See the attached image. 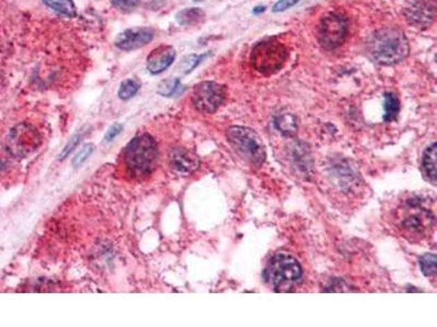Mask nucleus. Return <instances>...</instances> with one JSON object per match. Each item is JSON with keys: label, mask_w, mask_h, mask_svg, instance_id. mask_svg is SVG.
<instances>
[{"label": "nucleus", "mask_w": 437, "mask_h": 327, "mask_svg": "<svg viewBox=\"0 0 437 327\" xmlns=\"http://www.w3.org/2000/svg\"><path fill=\"white\" fill-rule=\"evenodd\" d=\"M44 3L59 15L68 18H74L77 15V7L72 0H43Z\"/></svg>", "instance_id": "nucleus-17"}, {"label": "nucleus", "mask_w": 437, "mask_h": 327, "mask_svg": "<svg viewBox=\"0 0 437 327\" xmlns=\"http://www.w3.org/2000/svg\"><path fill=\"white\" fill-rule=\"evenodd\" d=\"M427 201L413 194L397 208V227L410 241L424 238L434 227L435 214Z\"/></svg>", "instance_id": "nucleus-1"}, {"label": "nucleus", "mask_w": 437, "mask_h": 327, "mask_svg": "<svg viewBox=\"0 0 437 327\" xmlns=\"http://www.w3.org/2000/svg\"><path fill=\"white\" fill-rule=\"evenodd\" d=\"M301 0H279L272 7V12L279 13L288 10L290 8L295 7Z\"/></svg>", "instance_id": "nucleus-26"}, {"label": "nucleus", "mask_w": 437, "mask_h": 327, "mask_svg": "<svg viewBox=\"0 0 437 327\" xmlns=\"http://www.w3.org/2000/svg\"><path fill=\"white\" fill-rule=\"evenodd\" d=\"M303 271L295 258L286 253L274 254L263 269V278L276 292H292L302 282Z\"/></svg>", "instance_id": "nucleus-3"}, {"label": "nucleus", "mask_w": 437, "mask_h": 327, "mask_svg": "<svg viewBox=\"0 0 437 327\" xmlns=\"http://www.w3.org/2000/svg\"><path fill=\"white\" fill-rule=\"evenodd\" d=\"M226 89L217 82L206 81L197 84L192 92L195 108L202 114H213L224 102Z\"/></svg>", "instance_id": "nucleus-9"}, {"label": "nucleus", "mask_w": 437, "mask_h": 327, "mask_svg": "<svg viewBox=\"0 0 437 327\" xmlns=\"http://www.w3.org/2000/svg\"><path fill=\"white\" fill-rule=\"evenodd\" d=\"M229 143L236 154L254 167H261L266 160V147L254 130L242 126H233L226 132Z\"/></svg>", "instance_id": "nucleus-5"}, {"label": "nucleus", "mask_w": 437, "mask_h": 327, "mask_svg": "<svg viewBox=\"0 0 437 327\" xmlns=\"http://www.w3.org/2000/svg\"><path fill=\"white\" fill-rule=\"evenodd\" d=\"M41 143V135L33 126L20 124L13 128L7 137L6 149L13 158H26L33 154Z\"/></svg>", "instance_id": "nucleus-7"}, {"label": "nucleus", "mask_w": 437, "mask_h": 327, "mask_svg": "<svg viewBox=\"0 0 437 327\" xmlns=\"http://www.w3.org/2000/svg\"><path fill=\"white\" fill-rule=\"evenodd\" d=\"M436 142L425 149L423 156H422V171L425 179L433 185H436Z\"/></svg>", "instance_id": "nucleus-14"}, {"label": "nucleus", "mask_w": 437, "mask_h": 327, "mask_svg": "<svg viewBox=\"0 0 437 327\" xmlns=\"http://www.w3.org/2000/svg\"><path fill=\"white\" fill-rule=\"evenodd\" d=\"M288 59L289 51L277 37L268 38L256 44L251 53L252 67L265 76H270L281 70Z\"/></svg>", "instance_id": "nucleus-6"}, {"label": "nucleus", "mask_w": 437, "mask_h": 327, "mask_svg": "<svg viewBox=\"0 0 437 327\" xmlns=\"http://www.w3.org/2000/svg\"><path fill=\"white\" fill-rule=\"evenodd\" d=\"M176 58V51L172 46H160L148 57V70L151 74L165 72Z\"/></svg>", "instance_id": "nucleus-13"}, {"label": "nucleus", "mask_w": 437, "mask_h": 327, "mask_svg": "<svg viewBox=\"0 0 437 327\" xmlns=\"http://www.w3.org/2000/svg\"><path fill=\"white\" fill-rule=\"evenodd\" d=\"M154 37V31L152 28H128L116 37L115 46L122 51H135L150 43Z\"/></svg>", "instance_id": "nucleus-11"}, {"label": "nucleus", "mask_w": 437, "mask_h": 327, "mask_svg": "<svg viewBox=\"0 0 437 327\" xmlns=\"http://www.w3.org/2000/svg\"><path fill=\"white\" fill-rule=\"evenodd\" d=\"M82 137H83V135H82L81 132H79L77 135H74L70 137L69 141L67 142L66 146H65L64 150H63L62 154L59 156L60 160L66 158L67 156L79 145V143L81 142Z\"/></svg>", "instance_id": "nucleus-24"}, {"label": "nucleus", "mask_w": 437, "mask_h": 327, "mask_svg": "<svg viewBox=\"0 0 437 327\" xmlns=\"http://www.w3.org/2000/svg\"><path fill=\"white\" fill-rule=\"evenodd\" d=\"M196 1H199V0H196Z\"/></svg>", "instance_id": "nucleus-29"}, {"label": "nucleus", "mask_w": 437, "mask_h": 327, "mask_svg": "<svg viewBox=\"0 0 437 327\" xmlns=\"http://www.w3.org/2000/svg\"><path fill=\"white\" fill-rule=\"evenodd\" d=\"M181 89H182L181 81L176 79V78H173V79H167L162 81L159 84V87H158V93L161 97H172L176 95Z\"/></svg>", "instance_id": "nucleus-20"}, {"label": "nucleus", "mask_w": 437, "mask_h": 327, "mask_svg": "<svg viewBox=\"0 0 437 327\" xmlns=\"http://www.w3.org/2000/svg\"><path fill=\"white\" fill-rule=\"evenodd\" d=\"M169 162L172 169L182 175L194 173L200 165L197 155L183 147H176L170 152Z\"/></svg>", "instance_id": "nucleus-12"}, {"label": "nucleus", "mask_w": 437, "mask_h": 327, "mask_svg": "<svg viewBox=\"0 0 437 327\" xmlns=\"http://www.w3.org/2000/svg\"><path fill=\"white\" fill-rule=\"evenodd\" d=\"M265 10H266V7H265V6H257V7L254 9L253 13H255V15H259V13L265 12Z\"/></svg>", "instance_id": "nucleus-28"}, {"label": "nucleus", "mask_w": 437, "mask_h": 327, "mask_svg": "<svg viewBox=\"0 0 437 327\" xmlns=\"http://www.w3.org/2000/svg\"><path fill=\"white\" fill-rule=\"evenodd\" d=\"M208 55H209V53H202V55L192 53V55H188V56L184 57L182 61H181V64H179V72H182L183 74H190L194 69L197 68V67L201 64L204 59H205Z\"/></svg>", "instance_id": "nucleus-19"}, {"label": "nucleus", "mask_w": 437, "mask_h": 327, "mask_svg": "<svg viewBox=\"0 0 437 327\" xmlns=\"http://www.w3.org/2000/svg\"><path fill=\"white\" fill-rule=\"evenodd\" d=\"M93 151H94V145L91 144V143H88L85 146L82 147L80 152L76 155V158L72 160V165L74 167H80V166L90 158V155L92 154Z\"/></svg>", "instance_id": "nucleus-23"}, {"label": "nucleus", "mask_w": 437, "mask_h": 327, "mask_svg": "<svg viewBox=\"0 0 437 327\" xmlns=\"http://www.w3.org/2000/svg\"><path fill=\"white\" fill-rule=\"evenodd\" d=\"M122 130H123V126H122V124H112V126L108 128V131H106V135H105V142H112L113 140L115 139V137L119 135Z\"/></svg>", "instance_id": "nucleus-27"}, {"label": "nucleus", "mask_w": 437, "mask_h": 327, "mask_svg": "<svg viewBox=\"0 0 437 327\" xmlns=\"http://www.w3.org/2000/svg\"><path fill=\"white\" fill-rule=\"evenodd\" d=\"M139 89H140V83L138 81L133 79L125 80L120 84L119 90H118V97H119L120 99L127 101V99H131V97H135Z\"/></svg>", "instance_id": "nucleus-22"}, {"label": "nucleus", "mask_w": 437, "mask_h": 327, "mask_svg": "<svg viewBox=\"0 0 437 327\" xmlns=\"http://www.w3.org/2000/svg\"><path fill=\"white\" fill-rule=\"evenodd\" d=\"M404 15L409 24L414 28H429L436 17V0H406Z\"/></svg>", "instance_id": "nucleus-10"}, {"label": "nucleus", "mask_w": 437, "mask_h": 327, "mask_svg": "<svg viewBox=\"0 0 437 327\" xmlns=\"http://www.w3.org/2000/svg\"><path fill=\"white\" fill-rule=\"evenodd\" d=\"M114 7L122 11H131L138 7L140 0H112Z\"/></svg>", "instance_id": "nucleus-25"}, {"label": "nucleus", "mask_w": 437, "mask_h": 327, "mask_svg": "<svg viewBox=\"0 0 437 327\" xmlns=\"http://www.w3.org/2000/svg\"><path fill=\"white\" fill-rule=\"evenodd\" d=\"M368 53L376 64L394 66L409 56V41L400 28L395 26L379 28L368 38Z\"/></svg>", "instance_id": "nucleus-2"}, {"label": "nucleus", "mask_w": 437, "mask_h": 327, "mask_svg": "<svg viewBox=\"0 0 437 327\" xmlns=\"http://www.w3.org/2000/svg\"><path fill=\"white\" fill-rule=\"evenodd\" d=\"M206 15L200 8H186L184 10H181L175 15L176 22L181 26H195L202 22Z\"/></svg>", "instance_id": "nucleus-15"}, {"label": "nucleus", "mask_w": 437, "mask_h": 327, "mask_svg": "<svg viewBox=\"0 0 437 327\" xmlns=\"http://www.w3.org/2000/svg\"><path fill=\"white\" fill-rule=\"evenodd\" d=\"M384 120L389 122L396 119L400 112V102L396 94L388 92L384 95Z\"/></svg>", "instance_id": "nucleus-18"}, {"label": "nucleus", "mask_w": 437, "mask_h": 327, "mask_svg": "<svg viewBox=\"0 0 437 327\" xmlns=\"http://www.w3.org/2000/svg\"><path fill=\"white\" fill-rule=\"evenodd\" d=\"M125 165L129 175L145 177L150 175L158 160V145L150 135L133 137L125 150Z\"/></svg>", "instance_id": "nucleus-4"}, {"label": "nucleus", "mask_w": 437, "mask_h": 327, "mask_svg": "<svg viewBox=\"0 0 437 327\" xmlns=\"http://www.w3.org/2000/svg\"><path fill=\"white\" fill-rule=\"evenodd\" d=\"M348 19L340 13H330L322 18L318 26V40L322 49L333 51L345 43L348 35Z\"/></svg>", "instance_id": "nucleus-8"}, {"label": "nucleus", "mask_w": 437, "mask_h": 327, "mask_svg": "<svg viewBox=\"0 0 437 327\" xmlns=\"http://www.w3.org/2000/svg\"><path fill=\"white\" fill-rule=\"evenodd\" d=\"M274 126L286 137H292L297 132V120L290 112L278 115L274 118Z\"/></svg>", "instance_id": "nucleus-16"}, {"label": "nucleus", "mask_w": 437, "mask_h": 327, "mask_svg": "<svg viewBox=\"0 0 437 327\" xmlns=\"http://www.w3.org/2000/svg\"><path fill=\"white\" fill-rule=\"evenodd\" d=\"M437 258L434 253H425L420 258V267L427 277H434L436 275Z\"/></svg>", "instance_id": "nucleus-21"}]
</instances>
